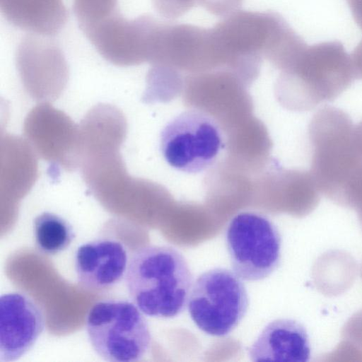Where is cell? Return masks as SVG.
Returning <instances> with one entry per match:
<instances>
[{"label": "cell", "mask_w": 362, "mask_h": 362, "mask_svg": "<svg viewBox=\"0 0 362 362\" xmlns=\"http://www.w3.org/2000/svg\"><path fill=\"white\" fill-rule=\"evenodd\" d=\"M355 22L362 30V0H346Z\"/></svg>", "instance_id": "obj_18"}, {"label": "cell", "mask_w": 362, "mask_h": 362, "mask_svg": "<svg viewBox=\"0 0 362 362\" xmlns=\"http://www.w3.org/2000/svg\"><path fill=\"white\" fill-rule=\"evenodd\" d=\"M252 361L307 362L310 357L309 338L305 327L288 318L267 324L248 349Z\"/></svg>", "instance_id": "obj_12"}, {"label": "cell", "mask_w": 362, "mask_h": 362, "mask_svg": "<svg viewBox=\"0 0 362 362\" xmlns=\"http://www.w3.org/2000/svg\"><path fill=\"white\" fill-rule=\"evenodd\" d=\"M142 313L127 300L109 299L95 303L86 322L95 352L105 361L141 360L151 344L149 327Z\"/></svg>", "instance_id": "obj_4"}, {"label": "cell", "mask_w": 362, "mask_h": 362, "mask_svg": "<svg viewBox=\"0 0 362 362\" xmlns=\"http://www.w3.org/2000/svg\"><path fill=\"white\" fill-rule=\"evenodd\" d=\"M243 0H198V4L214 16L226 17L238 11Z\"/></svg>", "instance_id": "obj_16"}, {"label": "cell", "mask_w": 362, "mask_h": 362, "mask_svg": "<svg viewBox=\"0 0 362 362\" xmlns=\"http://www.w3.org/2000/svg\"><path fill=\"white\" fill-rule=\"evenodd\" d=\"M226 245L233 271L242 280L264 279L279 266V231L260 213L243 211L236 214L226 229Z\"/></svg>", "instance_id": "obj_8"}, {"label": "cell", "mask_w": 362, "mask_h": 362, "mask_svg": "<svg viewBox=\"0 0 362 362\" xmlns=\"http://www.w3.org/2000/svg\"><path fill=\"white\" fill-rule=\"evenodd\" d=\"M222 59L257 61L260 54L274 62L287 55L300 36L279 13L237 11L211 28Z\"/></svg>", "instance_id": "obj_3"}, {"label": "cell", "mask_w": 362, "mask_h": 362, "mask_svg": "<svg viewBox=\"0 0 362 362\" xmlns=\"http://www.w3.org/2000/svg\"><path fill=\"white\" fill-rule=\"evenodd\" d=\"M74 264L79 285L89 291H100L113 287L122 280L127 272L128 256L118 241L98 239L78 247Z\"/></svg>", "instance_id": "obj_11"}, {"label": "cell", "mask_w": 362, "mask_h": 362, "mask_svg": "<svg viewBox=\"0 0 362 362\" xmlns=\"http://www.w3.org/2000/svg\"><path fill=\"white\" fill-rule=\"evenodd\" d=\"M222 130L207 113L197 109L182 112L163 127L160 148L168 164L188 174L204 172L216 162L223 148Z\"/></svg>", "instance_id": "obj_7"}, {"label": "cell", "mask_w": 362, "mask_h": 362, "mask_svg": "<svg viewBox=\"0 0 362 362\" xmlns=\"http://www.w3.org/2000/svg\"><path fill=\"white\" fill-rule=\"evenodd\" d=\"M350 57L355 78L362 79V40L354 49Z\"/></svg>", "instance_id": "obj_17"}, {"label": "cell", "mask_w": 362, "mask_h": 362, "mask_svg": "<svg viewBox=\"0 0 362 362\" xmlns=\"http://www.w3.org/2000/svg\"><path fill=\"white\" fill-rule=\"evenodd\" d=\"M156 21L149 15L128 19L118 11L82 31L105 59L117 64L131 65L149 59Z\"/></svg>", "instance_id": "obj_9"}, {"label": "cell", "mask_w": 362, "mask_h": 362, "mask_svg": "<svg viewBox=\"0 0 362 362\" xmlns=\"http://www.w3.org/2000/svg\"><path fill=\"white\" fill-rule=\"evenodd\" d=\"M40 306L28 295L11 292L0 298V361L18 360L30 351L45 328Z\"/></svg>", "instance_id": "obj_10"}, {"label": "cell", "mask_w": 362, "mask_h": 362, "mask_svg": "<svg viewBox=\"0 0 362 362\" xmlns=\"http://www.w3.org/2000/svg\"><path fill=\"white\" fill-rule=\"evenodd\" d=\"M354 141L356 150L362 156V121L354 127Z\"/></svg>", "instance_id": "obj_19"}, {"label": "cell", "mask_w": 362, "mask_h": 362, "mask_svg": "<svg viewBox=\"0 0 362 362\" xmlns=\"http://www.w3.org/2000/svg\"><path fill=\"white\" fill-rule=\"evenodd\" d=\"M33 233L37 250L48 255L66 250L75 237L71 225L66 219L48 211L35 218Z\"/></svg>", "instance_id": "obj_14"}, {"label": "cell", "mask_w": 362, "mask_h": 362, "mask_svg": "<svg viewBox=\"0 0 362 362\" xmlns=\"http://www.w3.org/2000/svg\"><path fill=\"white\" fill-rule=\"evenodd\" d=\"M288 68V80L295 90L293 103L302 110L334 100L355 79L351 57L338 41L307 45Z\"/></svg>", "instance_id": "obj_5"}, {"label": "cell", "mask_w": 362, "mask_h": 362, "mask_svg": "<svg viewBox=\"0 0 362 362\" xmlns=\"http://www.w3.org/2000/svg\"><path fill=\"white\" fill-rule=\"evenodd\" d=\"M156 11L167 19L179 18L191 10L198 0H152Z\"/></svg>", "instance_id": "obj_15"}, {"label": "cell", "mask_w": 362, "mask_h": 362, "mask_svg": "<svg viewBox=\"0 0 362 362\" xmlns=\"http://www.w3.org/2000/svg\"><path fill=\"white\" fill-rule=\"evenodd\" d=\"M354 131L349 115L332 106L319 110L309 126L312 176L320 191L344 204L362 178V156L355 146Z\"/></svg>", "instance_id": "obj_2"}, {"label": "cell", "mask_w": 362, "mask_h": 362, "mask_svg": "<svg viewBox=\"0 0 362 362\" xmlns=\"http://www.w3.org/2000/svg\"><path fill=\"white\" fill-rule=\"evenodd\" d=\"M249 297L242 279L224 268L208 270L194 281L187 308L191 319L205 334L223 337L242 321Z\"/></svg>", "instance_id": "obj_6"}, {"label": "cell", "mask_w": 362, "mask_h": 362, "mask_svg": "<svg viewBox=\"0 0 362 362\" xmlns=\"http://www.w3.org/2000/svg\"><path fill=\"white\" fill-rule=\"evenodd\" d=\"M0 8L14 26L45 37L58 33L68 18L63 0H0Z\"/></svg>", "instance_id": "obj_13"}, {"label": "cell", "mask_w": 362, "mask_h": 362, "mask_svg": "<svg viewBox=\"0 0 362 362\" xmlns=\"http://www.w3.org/2000/svg\"><path fill=\"white\" fill-rule=\"evenodd\" d=\"M125 284L129 298L144 314L167 319L177 316L187 306L193 276L178 250L148 245L132 255Z\"/></svg>", "instance_id": "obj_1"}]
</instances>
